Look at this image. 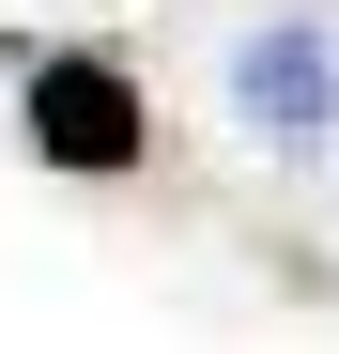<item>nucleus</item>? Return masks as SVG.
Listing matches in <instances>:
<instances>
[{
	"instance_id": "obj_2",
	"label": "nucleus",
	"mask_w": 339,
	"mask_h": 354,
	"mask_svg": "<svg viewBox=\"0 0 339 354\" xmlns=\"http://www.w3.org/2000/svg\"><path fill=\"white\" fill-rule=\"evenodd\" d=\"M247 108L262 124H324V46L293 31V46H247Z\"/></svg>"
},
{
	"instance_id": "obj_1",
	"label": "nucleus",
	"mask_w": 339,
	"mask_h": 354,
	"mask_svg": "<svg viewBox=\"0 0 339 354\" xmlns=\"http://www.w3.org/2000/svg\"><path fill=\"white\" fill-rule=\"evenodd\" d=\"M31 154H46V169H139V154H154L139 77H124V62H31Z\"/></svg>"
}]
</instances>
